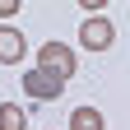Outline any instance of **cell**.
Wrapping results in <instances>:
<instances>
[{
  "label": "cell",
  "mask_w": 130,
  "mask_h": 130,
  "mask_svg": "<svg viewBox=\"0 0 130 130\" xmlns=\"http://www.w3.org/2000/svg\"><path fill=\"white\" fill-rule=\"evenodd\" d=\"M37 70L56 74L60 84H65V79L79 74V56L70 51V42H42V46H37Z\"/></svg>",
  "instance_id": "1"
},
{
  "label": "cell",
  "mask_w": 130,
  "mask_h": 130,
  "mask_svg": "<svg viewBox=\"0 0 130 130\" xmlns=\"http://www.w3.org/2000/svg\"><path fill=\"white\" fill-rule=\"evenodd\" d=\"M111 42H116V23H111L107 14H88V19L79 23V46H84V51H107Z\"/></svg>",
  "instance_id": "2"
},
{
  "label": "cell",
  "mask_w": 130,
  "mask_h": 130,
  "mask_svg": "<svg viewBox=\"0 0 130 130\" xmlns=\"http://www.w3.org/2000/svg\"><path fill=\"white\" fill-rule=\"evenodd\" d=\"M23 93L32 98V102H56V98L65 93V84L56 74H46V70H37V65H32V70L23 74Z\"/></svg>",
  "instance_id": "3"
},
{
  "label": "cell",
  "mask_w": 130,
  "mask_h": 130,
  "mask_svg": "<svg viewBox=\"0 0 130 130\" xmlns=\"http://www.w3.org/2000/svg\"><path fill=\"white\" fill-rule=\"evenodd\" d=\"M23 51H28L23 32L5 23V28H0V65H19V60H23Z\"/></svg>",
  "instance_id": "4"
},
{
  "label": "cell",
  "mask_w": 130,
  "mask_h": 130,
  "mask_svg": "<svg viewBox=\"0 0 130 130\" xmlns=\"http://www.w3.org/2000/svg\"><path fill=\"white\" fill-rule=\"evenodd\" d=\"M70 130H107V116L98 107H74L70 111Z\"/></svg>",
  "instance_id": "5"
},
{
  "label": "cell",
  "mask_w": 130,
  "mask_h": 130,
  "mask_svg": "<svg viewBox=\"0 0 130 130\" xmlns=\"http://www.w3.org/2000/svg\"><path fill=\"white\" fill-rule=\"evenodd\" d=\"M0 130H28V111L19 102H0Z\"/></svg>",
  "instance_id": "6"
},
{
  "label": "cell",
  "mask_w": 130,
  "mask_h": 130,
  "mask_svg": "<svg viewBox=\"0 0 130 130\" xmlns=\"http://www.w3.org/2000/svg\"><path fill=\"white\" fill-rule=\"evenodd\" d=\"M19 14V0H0V19H14Z\"/></svg>",
  "instance_id": "7"
}]
</instances>
